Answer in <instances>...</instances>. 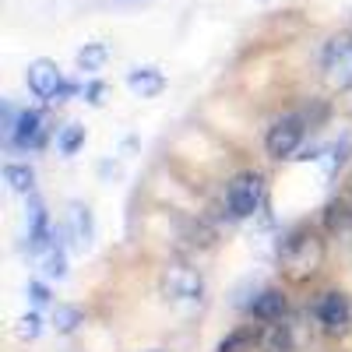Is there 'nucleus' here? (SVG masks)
Returning a JSON list of instances; mask_svg holds the SVG:
<instances>
[{
  "label": "nucleus",
  "instance_id": "nucleus-1",
  "mask_svg": "<svg viewBox=\"0 0 352 352\" xmlns=\"http://www.w3.org/2000/svg\"><path fill=\"white\" fill-rule=\"evenodd\" d=\"M278 261H282V272L289 278L303 282L320 268V261H324V240H320L314 229H292L278 247Z\"/></svg>",
  "mask_w": 352,
  "mask_h": 352
},
{
  "label": "nucleus",
  "instance_id": "nucleus-2",
  "mask_svg": "<svg viewBox=\"0 0 352 352\" xmlns=\"http://www.w3.org/2000/svg\"><path fill=\"white\" fill-rule=\"evenodd\" d=\"M264 190H268V184H264V176L247 169L240 176H232L229 187H226V208L232 219H250L261 212L264 204Z\"/></svg>",
  "mask_w": 352,
  "mask_h": 352
},
{
  "label": "nucleus",
  "instance_id": "nucleus-3",
  "mask_svg": "<svg viewBox=\"0 0 352 352\" xmlns=\"http://www.w3.org/2000/svg\"><path fill=\"white\" fill-rule=\"evenodd\" d=\"M25 81L28 88H32V96H39L43 102H64L67 96L78 92V85L64 81L60 67H56L53 60H32L25 71Z\"/></svg>",
  "mask_w": 352,
  "mask_h": 352
},
{
  "label": "nucleus",
  "instance_id": "nucleus-4",
  "mask_svg": "<svg viewBox=\"0 0 352 352\" xmlns=\"http://www.w3.org/2000/svg\"><path fill=\"white\" fill-rule=\"evenodd\" d=\"M162 296L173 300V303H184V307H194L204 300V278L197 268L190 264H169L162 272Z\"/></svg>",
  "mask_w": 352,
  "mask_h": 352
},
{
  "label": "nucleus",
  "instance_id": "nucleus-5",
  "mask_svg": "<svg viewBox=\"0 0 352 352\" xmlns=\"http://www.w3.org/2000/svg\"><path fill=\"white\" fill-rule=\"evenodd\" d=\"M50 138V127H46V116L39 109H21L11 127H8V144L18 152H39Z\"/></svg>",
  "mask_w": 352,
  "mask_h": 352
},
{
  "label": "nucleus",
  "instance_id": "nucleus-6",
  "mask_svg": "<svg viewBox=\"0 0 352 352\" xmlns=\"http://www.w3.org/2000/svg\"><path fill=\"white\" fill-rule=\"evenodd\" d=\"M320 67L335 88H352V36H335L320 50Z\"/></svg>",
  "mask_w": 352,
  "mask_h": 352
},
{
  "label": "nucleus",
  "instance_id": "nucleus-7",
  "mask_svg": "<svg viewBox=\"0 0 352 352\" xmlns=\"http://www.w3.org/2000/svg\"><path fill=\"white\" fill-rule=\"evenodd\" d=\"M314 317L328 335H345L352 328V300L345 292H320L314 303Z\"/></svg>",
  "mask_w": 352,
  "mask_h": 352
},
{
  "label": "nucleus",
  "instance_id": "nucleus-8",
  "mask_svg": "<svg viewBox=\"0 0 352 352\" xmlns=\"http://www.w3.org/2000/svg\"><path fill=\"white\" fill-rule=\"evenodd\" d=\"M303 134H307V124L300 116H278L268 127V134H264V148H268L272 159H292V152L303 144Z\"/></svg>",
  "mask_w": 352,
  "mask_h": 352
},
{
  "label": "nucleus",
  "instance_id": "nucleus-9",
  "mask_svg": "<svg viewBox=\"0 0 352 352\" xmlns=\"http://www.w3.org/2000/svg\"><path fill=\"white\" fill-rule=\"evenodd\" d=\"M250 317L261 320V324H268V320H282L285 310H289V300L282 296V289H261L257 296L250 300Z\"/></svg>",
  "mask_w": 352,
  "mask_h": 352
},
{
  "label": "nucleus",
  "instance_id": "nucleus-10",
  "mask_svg": "<svg viewBox=\"0 0 352 352\" xmlns=\"http://www.w3.org/2000/svg\"><path fill=\"white\" fill-rule=\"evenodd\" d=\"M296 338H292V328L282 324V320H268L264 328H257V349L261 352H292Z\"/></svg>",
  "mask_w": 352,
  "mask_h": 352
},
{
  "label": "nucleus",
  "instance_id": "nucleus-11",
  "mask_svg": "<svg viewBox=\"0 0 352 352\" xmlns=\"http://www.w3.org/2000/svg\"><path fill=\"white\" fill-rule=\"evenodd\" d=\"M127 85H131L134 96L152 99V96H159L162 88H166V74H162L159 67H134V71L127 74Z\"/></svg>",
  "mask_w": 352,
  "mask_h": 352
},
{
  "label": "nucleus",
  "instance_id": "nucleus-12",
  "mask_svg": "<svg viewBox=\"0 0 352 352\" xmlns=\"http://www.w3.org/2000/svg\"><path fill=\"white\" fill-rule=\"evenodd\" d=\"M67 229L78 247H88L92 243V215H88V208H81V204H71V219H67Z\"/></svg>",
  "mask_w": 352,
  "mask_h": 352
},
{
  "label": "nucleus",
  "instance_id": "nucleus-13",
  "mask_svg": "<svg viewBox=\"0 0 352 352\" xmlns=\"http://www.w3.org/2000/svg\"><path fill=\"white\" fill-rule=\"evenodd\" d=\"M28 240H32V250H46L50 247V219H46V208L39 201H32V226H28Z\"/></svg>",
  "mask_w": 352,
  "mask_h": 352
},
{
  "label": "nucleus",
  "instance_id": "nucleus-14",
  "mask_svg": "<svg viewBox=\"0 0 352 352\" xmlns=\"http://www.w3.org/2000/svg\"><path fill=\"white\" fill-rule=\"evenodd\" d=\"M250 345H257V328H254V324L229 331V335L219 342V352H247Z\"/></svg>",
  "mask_w": 352,
  "mask_h": 352
},
{
  "label": "nucleus",
  "instance_id": "nucleus-15",
  "mask_svg": "<svg viewBox=\"0 0 352 352\" xmlns=\"http://www.w3.org/2000/svg\"><path fill=\"white\" fill-rule=\"evenodd\" d=\"M106 60H109V46H106V43H88V46L78 53V67H81V71H102Z\"/></svg>",
  "mask_w": 352,
  "mask_h": 352
},
{
  "label": "nucleus",
  "instance_id": "nucleus-16",
  "mask_svg": "<svg viewBox=\"0 0 352 352\" xmlns=\"http://www.w3.org/2000/svg\"><path fill=\"white\" fill-rule=\"evenodd\" d=\"M4 180H8V187L11 190H32V184H36V173L28 169V166H21V162H8L4 166Z\"/></svg>",
  "mask_w": 352,
  "mask_h": 352
},
{
  "label": "nucleus",
  "instance_id": "nucleus-17",
  "mask_svg": "<svg viewBox=\"0 0 352 352\" xmlns=\"http://www.w3.org/2000/svg\"><path fill=\"white\" fill-rule=\"evenodd\" d=\"M324 226H328L331 232L349 229V226H352V208H349L345 201H331L328 208H324Z\"/></svg>",
  "mask_w": 352,
  "mask_h": 352
},
{
  "label": "nucleus",
  "instance_id": "nucleus-18",
  "mask_svg": "<svg viewBox=\"0 0 352 352\" xmlns=\"http://www.w3.org/2000/svg\"><path fill=\"white\" fill-rule=\"evenodd\" d=\"M81 144H85V127H78V124H67L60 131V138H56V148H60L64 155H74Z\"/></svg>",
  "mask_w": 352,
  "mask_h": 352
},
{
  "label": "nucleus",
  "instance_id": "nucleus-19",
  "mask_svg": "<svg viewBox=\"0 0 352 352\" xmlns=\"http://www.w3.org/2000/svg\"><path fill=\"white\" fill-rule=\"evenodd\" d=\"M53 324L60 328V331H74V328L81 324V314H78L74 307H56V314H53Z\"/></svg>",
  "mask_w": 352,
  "mask_h": 352
},
{
  "label": "nucleus",
  "instance_id": "nucleus-20",
  "mask_svg": "<svg viewBox=\"0 0 352 352\" xmlns=\"http://www.w3.org/2000/svg\"><path fill=\"white\" fill-rule=\"evenodd\" d=\"M46 275H50V278H64V275H67V261H64L60 250H50V257H46Z\"/></svg>",
  "mask_w": 352,
  "mask_h": 352
},
{
  "label": "nucleus",
  "instance_id": "nucleus-21",
  "mask_svg": "<svg viewBox=\"0 0 352 352\" xmlns=\"http://www.w3.org/2000/svg\"><path fill=\"white\" fill-rule=\"evenodd\" d=\"M18 335H21V338H36V335H39V317H36V314L21 317V328H18Z\"/></svg>",
  "mask_w": 352,
  "mask_h": 352
},
{
  "label": "nucleus",
  "instance_id": "nucleus-22",
  "mask_svg": "<svg viewBox=\"0 0 352 352\" xmlns=\"http://www.w3.org/2000/svg\"><path fill=\"white\" fill-rule=\"evenodd\" d=\"M85 96H88V102H96V106H99V102H102V99H99V96H102V85H99V81H92V85L85 88Z\"/></svg>",
  "mask_w": 352,
  "mask_h": 352
},
{
  "label": "nucleus",
  "instance_id": "nucleus-23",
  "mask_svg": "<svg viewBox=\"0 0 352 352\" xmlns=\"http://www.w3.org/2000/svg\"><path fill=\"white\" fill-rule=\"evenodd\" d=\"M32 300H36V303H46V300H50V292H46V285H39V282L32 285Z\"/></svg>",
  "mask_w": 352,
  "mask_h": 352
},
{
  "label": "nucleus",
  "instance_id": "nucleus-24",
  "mask_svg": "<svg viewBox=\"0 0 352 352\" xmlns=\"http://www.w3.org/2000/svg\"><path fill=\"white\" fill-rule=\"evenodd\" d=\"M120 4H134V0H120Z\"/></svg>",
  "mask_w": 352,
  "mask_h": 352
},
{
  "label": "nucleus",
  "instance_id": "nucleus-25",
  "mask_svg": "<svg viewBox=\"0 0 352 352\" xmlns=\"http://www.w3.org/2000/svg\"><path fill=\"white\" fill-rule=\"evenodd\" d=\"M152 352H159V349H152Z\"/></svg>",
  "mask_w": 352,
  "mask_h": 352
}]
</instances>
